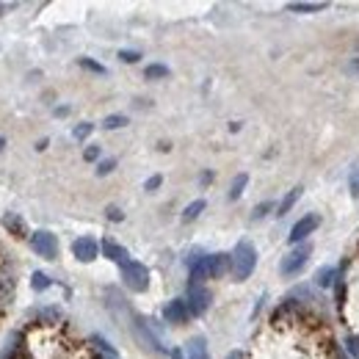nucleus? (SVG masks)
I'll list each match as a JSON object with an SVG mask.
<instances>
[{"label": "nucleus", "instance_id": "9b49d317", "mask_svg": "<svg viewBox=\"0 0 359 359\" xmlns=\"http://www.w3.org/2000/svg\"><path fill=\"white\" fill-rule=\"evenodd\" d=\"M100 249H102V255H105L108 260H114V263H119V266H125V263H128V252H125L122 246H116L114 241H102V246H100Z\"/></svg>", "mask_w": 359, "mask_h": 359}, {"label": "nucleus", "instance_id": "f257e3e1", "mask_svg": "<svg viewBox=\"0 0 359 359\" xmlns=\"http://www.w3.org/2000/svg\"><path fill=\"white\" fill-rule=\"evenodd\" d=\"M232 271V255H208L191 266V285H202L205 279H219Z\"/></svg>", "mask_w": 359, "mask_h": 359}, {"label": "nucleus", "instance_id": "bb28decb", "mask_svg": "<svg viewBox=\"0 0 359 359\" xmlns=\"http://www.w3.org/2000/svg\"><path fill=\"white\" fill-rule=\"evenodd\" d=\"M119 58H122V61H128V64H135L141 55H138L135 50H122V53H119Z\"/></svg>", "mask_w": 359, "mask_h": 359}, {"label": "nucleus", "instance_id": "0eeeda50", "mask_svg": "<svg viewBox=\"0 0 359 359\" xmlns=\"http://www.w3.org/2000/svg\"><path fill=\"white\" fill-rule=\"evenodd\" d=\"M133 329H135V337H138V343L144 346V348H149V351H155V354H163L166 348L161 346V340L149 332V320H144V318H135L133 320Z\"/></svg>", "mask_w": 359, "mask_h": 359}, {"label": "nucleus", "instance_id": "1a4fd4ad", "mask_svg": "<svg viewBox=\"0 0 359 359\" xmlns=\"http://www.w3.org/2000/svg\"><path fill=\"white\" fill-rule=\"evenodd\" d=\"M318 226H320V219H318V216H304L302 222L293 224V229H290L287 238H290V243H302V241H304L310 232H315Z\"/></svg>", "mask_w": 359, "mask_h": 359}, {"label": "nucleus", "instance_id": "393cba45", "mask_svg": "<svg viewBox=\"0 0 359 359\" xmlns=\"http://www.w3.org/2000/svg\"><path fill=\"white\" fill-rule=\"evenodd\" d=\"M114 166H116V161H102V163L97 166V175L102 177V175H108V172H114Z\"/></svg>", "mask_w": 359, "mask_h": 359}, {"label": "nucleus", "instance_id": "20e7f679", "mask_svg": "<svg viewBox=\"0 0 359 359\" xmlns=\"http://www.w3.org/2000/svg\"><path fill=\"white\" fill-rule=\"evenodd\" d=\"M31 246H34V252H36L39 257H45V260H55V257H58V241H55V235L47 232V229H39V232L31 235Z\"/></svg>", "mask_w": 359, "mask_h": 359}, {"label": "nucleus", "instance_id": "7c9ffc66", "mask_svg": "<svg viewBox=\"0 0 359 359\" xmlns=\"http://www.w3.org/2000/svg\"><path fill=\"white\" fill-rule=\"evenodd\" d=\"M226 359H243V354H241V351H232V354H229Z\"/></svg>", "mask_w": 359, "mask_h": 359}, {"label": "nucleus", "instance_id": "dca6fc26", "mask_svg": "<svg viewBox=\"0 0 359 359\" xmlns=\"http://www.w3.org/2000/svg\"><path fill=\"white\" fill-rule=\"evenodd\" d=\"M205 210V202L202 199H196V202H191L185 210H182V222H194V219H199V213Z\"/></svg>", "mask_w": 359, "mask_h": 359}, {"label": "nucleus", "instance_id": "423d86ee", "mask_svg": "<svg viewBox=\"0 0 359 359\" xmlns=\"http://www.w3.org/2000/svg\"><path fill=\"white\" fill-rule=\"evenodd\" d=\"M185 304H188L191 315H202L210 307V293H208V287H202V285H188Z\"/></svg>", "mask_w": 359, "mask_h": 359}, {"label": "nucleus", "instance_id": "5701e85b", "mask_svg": "<svg viewBox=\"0 0 359 359\" xmlns=\"http://www.w3.org/2000/svg\"><path fill=\"white\" fill-rule=\"evenodd\" d=\"M271 208H273L271 202H263V205H257V208H255V213H252V219H255V222H257V219H263V216L269 213Z\"/></svg>", "mask_w": 359, "mask_h": 359}, {"label": "nucleus", "instance_id": "aec40b11", "mask_svg": "<svg viewBox=\"0 0 359 359\" xmlns=\"http://www.w3.org/2000/svg\"><path fill=\"white\" fill-rule=\"evenodd\" d=\"M31 287H34L36 293H42V290H47V287H50V279H47V273H42V271H36V273H34V279H31Z\"/></svg>", "mask_w": 359, "mask_h": 359}, {"label": "nucleus", "instance_id": "2eb2a0df", "mask_svg": "<svg viewBox=\"0 0 359 359\" xmlns=\"http://www.w3.org/2000/svg\"><path fill=\"white\" fill-rule=\"evenodd\" d=\"M334 276H337V271L334 269H318V273H315V282L320 285V287H332V282H334Z\"/></svg>", "mask_w": 359, "mask_h": 359}, {"label": "nucleus", "instance_id": "c9c22d12", "mask_svg": "<svg viewBox=\"0 0 359 359\" xmlns=\"http://www.w3.org/2000/svg\"><path fill=\"white\" fill-rule=\"evenodd\" d=\"M357 47H359V45H357Z\"/></svg>", "mask_w": 359, "mask_h": 359}, {"label": "nucleus", "instance_id": "f3484780", "mask_svg": "<svg viewBox=\"0 0 359 359\" xmlns=\"http://www.w3.org/2000/svg\"><path fill=\"white\" fill-rule=\"evenodd\" d=\"M144 75H147V81H158V78H166V75H169V67H163V64H149V67L144 69Z\"/></svg>", "mask_w": 359, "mask_h": 359}, {"label": "nucleus", "instance_id": "b1692460", "mask_svg": "<svg viewBox=\"0 0 359 359\" xmlns=\"http://www.w3.org/2000/svg\"><path fill=\"white\" fill-rule=\"evenodd\" d=\"M81 67H86V69H91V72H100V75H105V67L94 64V61H89V58H81Z\"/></svg>", "mask_w": 359, "mask_h": 359}, {"label": "nucleus", "instance_id": "a878e982", "mask_svg": "<svg viewBox=\"0 0 359 359\" xmlns=\"http://www.w3.org/2000/svg\"><path fill=\"white\" fill-rule=\"evenodd\" d=\"M89 133H91L89 122H83V125H78V128H75V138H78V141H83V138H86Z\"/></svg>", "mask_w": 359, "mask_h": 359}, {"label": "nucleus", "instance_id": "4be33fe9", "mask_svg": "<svg viewBox=\"0 0 359 359\" xmlns=\"http://www.w3.org/2000/svg\"><path fill=\"white\" fill-rule=\"evenodd\" d=\"M346 351L354 359H359V337H348V340H346Z\"/></svg>", "mask_w": 359, "mask_h": 359}, {"label": "nucleus", "instance_id": "c85d7f7f", "mask_svg": "<svg viewBox=\"0 0 359 359\" xmlns=\"http://www.w3.org/2000/svg\"><path fill=\"white\" fill-rule=\"evenodd\" d=\"M83 158H86V161H97V158H100V147H94V144H91V147H86Z\"/></svg>", "mask_w": 359, "mask_h": 359}, {"label": "nucleus", "instance_id": "c756f323", "mask_svg": "<svg viewBox=\"0 0 359 359\" xmlns=\"http://www.w3.org/2000/svg\"><path fill=\"white\" fill-rule=\"evenodd\" d=\"M161 182H163V177H161V175H155V177L147 180V185H144V188H147V191H155V188H158Z\"/></svg>", "mask_w": 359, "mask_h": 359}, {"label": "nucleus", "instance_id": "7ed1b4c3", "mask_svg": "<svg viewBox=\"0 0 359 359\" xmlns=\"http://www.w3.org/2000/svg\"><path fill=\"white\" fill-rule=\"evenodd\" d=\"M122 279H125V285L130 290H135V293H141V290L149 287V271H147V266H141L135 260H128L122 266Z\"/></svg>", "mask_w": 359, "mask_h": 359}, {"label": "nucleus", "instance_id": "f704fd0d", "mask_svg": "<svg viewBox=\"0 0 359 359\" xmlns=\"http://www.w3.org/2000/svg\"><path fill=\"white\" fill-rule=\"evenodd\" d=\"M3 147H6V141H3V138H0V149H3Z\"/></svg>", "mask_w": 359, "mask_h": 359}, {"label": "nucleus", "instance_id": "4468645a", "mask_svg": "<svg viewBox=\"0 0 359 359\" xmlns=\"http://www.w3.org/2000/svg\"><path fill=\"white\" fill-rule=\"evenodd\" d=\"M302 191H304V188H302V185H296V188H293V191H290V194H287V196L279 202V208H276V216H285V213H287V210L296 205V199L302 196Z\"/></svg>", "mask_w": 359, "mask_h": 359}, {"label": "nucleus", "instance_id": "39448f33", "mask_svg": "<svg viewBox=\"0 0 359 359\" xmlns=\"http://www.w3.org/2000/svg\"><path fill=\"white\" fill-rule=\"evenodd\" d=\"M313 255V246L310 243H302V246H296L290 255H285L282 257V266H279V271L285 273V276H293V273H299L302 271V266L307 263V257Z\"/></svg>", "mask_w": 359, "mask_h": 359}, {"label": "nucleus", "instance_id": "9d476101", "mask_svg": "<svg viewBox=\"0 0 359 359\" xmlns=\"http://www.w3.org/2000/svg\"><path fill=\"white\" fill-rule=\"evenodd\" d=\"M163 318H166L169 323H185V320L191 318V310H188L185 299H172V302L163 307Z\"/></svg>", "mask_w": 359, "mask_h": 359}, {"label": "nucleus", "instance_id": "412c9836", "mask_svg": "<svg viewBox=\"0 0 359 359\" xmlns=\"http://www.w3.org/2000/svg\"><path fill=\"white\" fill-rule=\"evenodd\" d=\"M290 11H323L326 3H290Z\"/></svg>", "mask_w": 359, "mask_h": 359}, {"label": "nucleus", "instance_id": "f8f14e48", "mask_svg": "<svg viewBox=\"0 0 359 359\" xmlns=\"http://www.w3.org/2000/svg\"><path fill=\"white\" fill-rule=\"evenodd\" d=\"M185 359H210L208 357V346L202 337H194L185 343Z\"/></svg>", "mask_w": 359, "mask_h": 359}, {"label": "nucleus", "instance_id": "2f4dec72", "mask_svg": "<svg viewBox=\"0 0 359 359\" xmlns=\"http://www.w3.org/2000/svg\"><path fill=\"white\" fill-rule=\"evenodd\" d=\"M348 69H351V72H359V58L354 61V64H351V67H348Z\"/></svg>", "mask_w": 359, "mask_h": 359}, {"label": "nucleus", "instance_id": "ddd939ff", "mask_svg": "<svg viewBox=\"0 0 359 359\" xmlns=\"http://www.w3.org/2000/svg\"><path fill=\"white\" fill-rule=\"evenodd\" d=\"M3 226H6L11 235H17V238L25 235V224H22V219H20L17 213H6V216H3Z\"/></svg>", "mask_w": 359, "mask_h": 359}, {"label": "nucleus", "instance_id": "6ab92c4d", "mask_svg": "<svg viewBox=\"0 0 359 359\" xmlns=\"http://www.w3.org/2000/svg\"><path fill=\"white\" fill-rule=\"evenodd\" d=\"M125 125H128V116H122V114L105 116V122H102V128H105V130H116V128H125Z\"/></svg>", "mask_w": 359, "mask_h": 359}, {"label": "nucleus", "instance_id": "a211bd4d", "mask_svg": "<svg viewBox=\"0 0 359 359\" xmlns=\"http://www.w3.org/2000/svg\"><path fill=\"white\" fill-rule=\"evenodd\" d=\"M246 182H249V177L246 175H238V177L232 180V188H229V199L235 202L241 194H243V188H246Z\"/></svg>", "mask_w": 359, "mask_h": 359}, {"label": "nucleus", "instance_id": "473e14b6", "mask_svg": "<svg viewBox=\"0 0 359 359\" xmlns=\"http://www.w3.org/2000/svg\"><path fill=\"white\" fill-rule=\"evenodd\" d=\"M100 359H119L116 354H100Z\"/></svg>", "mask_w": 359, "mask_h": 359}, {"label": "nucleus", "instance_id": "6e6552de", "mask_svg": "<svg viewBox=\"0 0 359 359\" xmlns=\"http://www.w3.org/2000/svg\"><path fill=\"white\" fill-rule=\"evenodd\" d=\"M72 255H75L81 263H91V260H97L100 246H97L94 238H78V241L72 243Z\"/></svg>", "mask_w": 359, "mask_h": 359}, {"label": "nucleus", "instance_id": "cd10ccee", "mask_svg": "<svg viewBox=\"0 0 359 359\" xmlns=\"http://www.w3.org/2000/svg\"><path fill=\"white\" fill-rule=\"evenodd\" d=\"M108 219H111V222H122V219H125V213H122L116 205H111V208H108Z\"/></svg>", "mask_w": 359, "mask_h": 359}, {"label": "nucleus", "instance_id": "f03ea898", "mask_svg": "<svg viewBox=\"0 0 359 359\" xmlns=\"http://www.w3.org/2000/svg\"><path fill=\"white\" fill-rule=\"evenodd\" d=\"M255 266H257V252H255V246H252L249 241H241V243L235 246V252H232V276H235L238 282H243V279L252 276Z\"/></svg>", "mask_w": 359, "mask_h": 359}, {"label": "nucleus", "instance_id": "72a5a7b5", "mask_svg": "<svg viewBox=\"0 0 359 359\" xmlns=\"http://www.w3.org/2000/svg\"><path fill=\"white\" fill-rule=\"evenodd\" d=\"M354 194H359V175L354 177Z\"/></svg>", "mask_w": 359, "mask_h": 359}]
</instances>
